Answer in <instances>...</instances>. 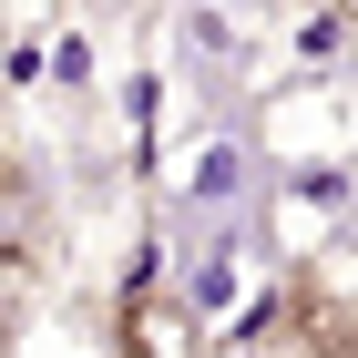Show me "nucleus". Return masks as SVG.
Here are the masks:
<instances>
[{
	"instance_id": "f257e3e1",
	"label": "nucleus",
	"mask_w": 358,
	"mask_h": 358,
	"mask_svg": "<svg viewBox=\"0 0 358 358\" xmlns=\"http://www.w3.org/2000/svg\"><path fill=\"white\" fill-rule=\"evenodd\" d=\"M348 205H358V174H348V154H307V164H287V185H276V205H266V225H276V256L328 246L338 225H348Z\"/></svg>"
},
{
	"instance_id": "f03ea898",
	"label": "nucleus",
	"mask_w": 358,
	"mask_h": 358,
	"mask_svg": "<svg viewBox=\"0 0 358 358\" xmlns=\"http://www.w3.org/2000/svg\"><path fill=\"white\" fill-rule=\"evenodd\" d=\"M266 143L287 164H307V154H358V103L338 83H307V92H287V103L266 113Z\"/></svg>"
},
{
	"instance_id": "7ed1b4c3",
	"label": "nucleus",
	"mask_w": 358,
	"mask_h": 358,
	"mask_svg": "<svg viewBox=\"0 0 358 358\" xmlns=\"http://www.w3.org/2000/svg\"><path fill=\"white\" fill-rule=\"evenodd\" d=\"M246 185H256V154H246L236 134H225V123L185 143V174H174V194H185V205H194L205 225H215V215H236V205H246Z\"/></svg>"
},
{
	"instance_id": "20e7f679",
	"label": "nucleus",
	"mask_w": 358,
	"mask_h": 358,
	"mask_svg": "<svg viewBox=\"0 0 358 358\" xmlns=\"http://www.w3.org/2000/svg\"><path fill=\"white\" fill-rule=\"evenodd\" d=\"M52 83L62 92H92V31H72V21L52 31Z\"/></svg>"
},
{
	"instance_id": "39448f33",
	"label": "nucleus",
	"mask_w": 358,
	"mask_h": 358,
	"mask_svg": "<svg viewBox=\"0 0 358 358\" xmlns=\"http://www.w3.org/2000/svg\"><path fill=\"white\" fill-rule=\"evenodd\" d=\"M348 10H358V0H348Z\"/></svg>"
}]
</instances>
